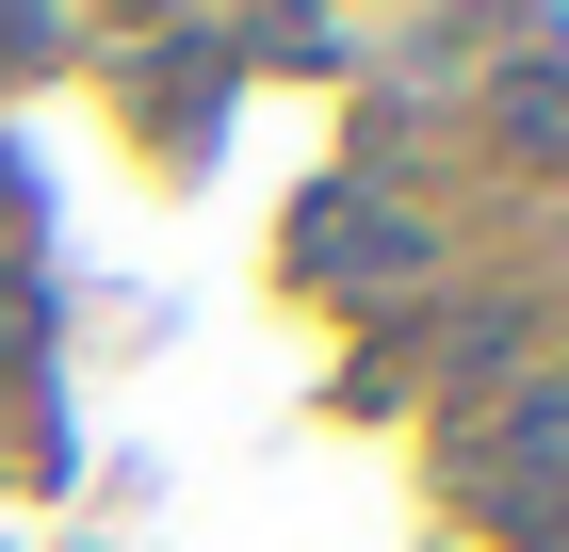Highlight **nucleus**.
<instances>
[{
	"instance_id": "f257e3e1",
	"label": "nucleus",
	"mask_w": 569,
	"mask_h": 552,
	"mask_svg": "<svg viewBox=\"0 0 569 552\" xmlns=\"http://www.w3.org/2000/svg\"><path fill=\"white\" fill-rule=\"evenodd\" d=\"M293 260L326 277V293H407V277H439V228L423 212H375V195L326 179V195L293 212Z\"/></svg>"
},
{
	"instance_id": "f03ea898",
	"label": "nucleus",
	"mask_w": 569,
	"mask_h": 552,
	"mask_svg": "<svg viewBox=\"0 0 569 552\" xmlns=\"http://www.w3.org/2000/svg\"><path fill=\"white\" fill-rule=\"evenodd\" d=\"M456 455H472L488 488H553L569 471V374H505L488 407H456Z\"/></svg>"
},
{
	"instance_id": "7ed1b4c3",
	"label": "nucleus",
	"mask_w": 569,
	"mask_h": 552,
	"mask_svg": "<svg viewBox=\"0 0 569 552\" xmlns=\"http://www.w3.org/2000/svg\"><path fill=\"white\" fill-rule=\"evenodd\" d=\"M505 147L569 163V33H553V49H521V82H505Z\"/></svg>"
},
{
	"instance_id": "20e7f679",
	"label": "nucleus",
	"mask_w": 569,
	"mask_h": 552,
	"mask_svg": "<svg viewBox=\"0 0 569 552\" xmlns=\"http://www.w3.org/2000/svg\"><path fill=\"white\" fill-rule=\"evenodd\" d=\"M505 520H521V552H569V471L553 488H505Z\"/></svg>"
},
{
	"instance_id": "39448f33",
	"label": "nucleus",
	"mask_w": 569,
	"mask_h": 552,
	"mask_svg": "<svg viewBox=\"0 0 569 552\" xmlns=\"http://www.w3.org/2000/svg\"><path fill=\"white\" fill-rule=\"evenodd\" d=\"M33 49H66V17H0V66H33Z\"/></svg>"
}]
</instances>
